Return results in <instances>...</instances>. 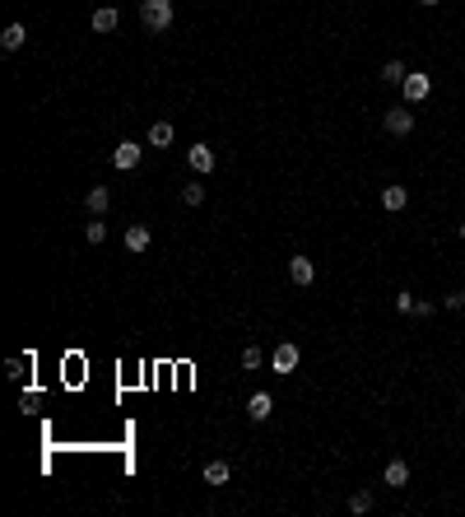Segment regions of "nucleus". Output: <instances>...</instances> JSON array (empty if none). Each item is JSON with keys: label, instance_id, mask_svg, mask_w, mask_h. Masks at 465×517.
<instances>
[{"label": "nucleus", "instance_id": "12", "mask_svg": "<svg viewBox=\"0 0 465 517\" xmlns=\"http://www.w3.org/2000/svg\"><path fill=\"white\" fill-rule=\"evenodd\" d=\"M200 475H205V484H228L232 480V466H228V461H210Z\"/></svg>", "mask_w": 465, "mask_h": 517}, {"label": "nucleus", "instance_id": "13", "mask_svg": "<svg viewBox=\"0 0 465 517\" xmlns=\"http://www.w3.org/2000/svg\"><path fill=\"white\" fill-rule=\"evenodd\" d=\"M107 201H112V192H107V187H89V196H84L89 214H107Z\"/></svg>", "mask_w": 465, "mask_h": 517}, {"label": "nucleus", "instance_id": "2", "mask_svg": "<svg viewBox=\"0 0 465 517\" xmlns=\"http://www.w3.org/2000/svg\"><path fill=\"white\" fill-rule=\"evenodd\" d=\"M298 359H302V349L293 345V340H284V345H275V354H270V368H275L279 378H288V373L298 368Z\"/></svg>", "mask_w": 465, "mask_h": 517}, {"label": "nucleus", "instance_id": "25", "mask_svg": "<svg viewBox=\"0 0 465 517\" xmlns=\"http://www.w3.org/2000/svg\"><path fill=\"white\" fill-rule=\"evenodd\" d=\"M456 233H461V238H465V219H461V224H456Z\"/></svg>", "mask_w": 465, "mask_h": 517}, {"label": "nucleus", "instance_id": "7", "mask_svg": "<svg viewBox=\"0 0 465 517\" xmlns=\"http://www.w3.org/2000/svg\"><path fill=\"white\" fill-rule=\"evenodd\" d=\"M270 410H275V396H270V392H256L252 401H247V415H252L256 424H261V419H270Z\"/></svg>", "mask_w": 465, "mask_h": 517}, {"label": "nucleus", "instance_id": "11", "mask_svg": "<svg viewBox=\"0 0 465 517\" xmlns=\"http://www.w3.org/2000/svg\"><path fill=\"white\" fill-rule=\"evenodd\" d=\"M149 243H154V233H149L144 224H131V228H126V248H131V252H149Z\"/></svg>", "mask_w": 465, "mask_h": 517}, {"label": "nucleus", "instance_id": "8", "mask_svg": "<svg viewBox=\"0 0 465 517\" xmlns=\"http://www.w3.org/2000/svg\"><path fill=\"white\" fill-rule=\"evenodd\" d=\"M187 158H191V168H196V173H214V149L210 145H191Z\"/></svg>", "mask_w": 465, "mask_h": 517}, {"label": "nucleus", "instance_id": "9", "mask_svg": "<svg viewBox=\"0 0 465 517\" xmlns=\"http://www.w3.org/2000/svg\"><path fill=\"white\" fill-rule=\"evenodd\" d=\"M382 480H387L391 489H405V484H410V466H405V461H387V471H382Z\"/></svg>", "mask_w": 465, "mask_h": 517}, {"label": "nucleus", "instance_id": "5", "mask_svg": "<svg viewBox=\"0 0 465 517\" xmlns=\"http://www.w3.org/2000/svg\"><path fill=\"white\" fill-rule=\"evenodd\" d=\"M428 89H432V79L428 75H414V70L405 75V84H400V93H405L410 103H423V98H428Z\"/></svg>", "mask_w": 465, "mask_h": 517}, {"label": "nucleus", "instance_id": "16", "mask_svg": "<svg viewBox=\"0 0 465 517\" xmlns=\"http://www.w3.org/2000/svg\"><path fill=\"white\" fill-rule=\"evenodd\" d=\"M149 145H154V149L172 145V126H167V122H154V126H149Z\"/></svg>", "mask_w": 465, "mask_h": 517}, {"label": "nucleus", "instance_id": "4", "mask_svg": "<svg viewBox=\"0 0 465 517\" xmlns=\"http://www.w3.org/2000/svg\"><path fill=\"white\" fill-rule=\"evenodd\" d=\"M288 280L298 284V289H307V284L317 280V266H312L307 257H288Z\"/></svg>", "mask_w": 465, "mask_h": 517}, {"label": "nucleus", "instance_id": "1", "mask_svg": "<svg viewBox=\"0 0 465 517\" xmlns=\"http://www.w3.org/2000/svg\"><path fill=\"white\" fill-rule=\"evenodd\" d=\"M140 23L149 33H167L172 28V0H140Z\"/></svg>", "mask_w": 465, "mask_h": 517}, {"label": "nucleus", "instance_id": "6", "mask_svg": "<svg viewBox=\"0 0 465 517\" xmlns=\"http://www.w3.org/2000/svg\"><path fill=\"white\" fill-rule=\"evenodd\" d=\"M112 163H117V168H135V163H140V145H135V140H122V145L112 149Z\"/></svg>", "mask_w": 465, "mask_h": 517}, {"label": "nucleus", "instance_id": "10", "mask_svg": "<svg viewBox=\"0 0 465 517\" xmlns=\"http://www.w3.org/2000/svg\"><path fill=\"white\" fill-rule=\"evenodd\" d=\"M93 33H112V28H117V23H122V14L112 10V5H102V10H93Z\"/></svg>", "mask_w": 465, "mask_h": 517}, {"label": "nucleus", "instance_id": "21", "mask_svg": "<svg viewBox=\"0 0 465 517\" xmlns=\"http://www.w3.org/2000/svg\"><path fill=\"white\" fill-rule=\"evenodd\" d=\"M182 201H187V205H200V201H205V187H200V182L182 187Z\"/></svg>", "mask_w": 465, "mask_h": 517}, {"label": "nucleus", "instance_id": "24", "mask_svg": "<svg viewBox=\"0 0 465 517\" xmlns=\"http://www.w3.org/2000/svg\"><path fill=\"white\" fill-rule=\"evenodd\" d=\"M414 313H419V317H432V313H437V308H432L428 298H414Z\"/></svg>", "mask_w": 465, "mask_h": 517}, {"label": "nucleus", "instance_id": "15", "mask_svg": "<svg viewBox=\"0 0 465 517\" xmlns=\"http://www.w3.org/2000/svg\"><path fill=\"white\" fill-rule=\"evenodd\" d=\"M382 205H387V210H405V205H410V192H405V187H387V192H382Z\"/></svg>", "mask_w": 465, "mask_h": 517}, {"label": "nucleus", "instance_id": "18", "mask_svg": "<svg viewBox=\"0 0 465 517\" xmlns=\"http://www.w3.org/2000/svg\"><path fill=\"white\" fill-rule=\"evenodd\" d=\"M84 238H89V243H107V224H102V214H93V224L84 228Z\"/></svg>", "mask_w": 465, "mask_h": 517}, {"label": "nucleus", "instance_id": "22", "mask_svg": "<svg viewBox=\"0 0 465 517\" xmlns=\"http://www.w3.org/2000/svg\"><path fill=\"white\" fill-rule=\"evenodd\" d=\"M447 308H452V313H456V308H465V289H452V294H447Z\"/></svg>", "mask_w": 465, "mask_h": 517}, {"label": "nucleus", "instance_id": "19", "mask_svg": "<svg viewBox=\"0 0 465 517\" xmlns=\"http://www.w3.org/2000/svg\"><path fill=\"white\" fill-rule=\"evenodd\" d=\"M261 359H266V354H261L256 345H247V349H242V368H247V373H256V368H261Z\"/></svg>", "mask_w": 465, "mask_h": 517}, {"label": "nucleus", "instance_id": "23", "mask_svg": "<svg viewBox=\"0 0 465 517\" xmlns=\"http://www.w3.org/2000/svg\"><path fill=\"white\" fill-rule=\"evenodd\" d=\"M396 313H414V294H400V298H396Z\"/></svg>", "mask_w": 465, "mask_h": 517}, {"label": "nucleus", "instance_id": "14", "mask_svg": "<svg viewBox=\"0 0 465 517\" xmlns=\"http://www.w3.org/2000/svg\"><path fill=\"white\" fill-rule=\"evenodd\" d=\"M23 37H28V28H23V23H10V28L0 33V47H5V52H19Z\"/></svg>", "mask_w": 465, "mask_h": 517}, {"label": "nucleus", "instance_id": "26", "mask_svg": "<svg viewBox=\"0 0 465 517\" xmlns=\"http://www.w3.org/2000/svg\"><path fill=\"white\" fill-rule=\"evenodd\" d=\"M419 5H437V0H419Z\"/></svg>", "mask_w": 465, "mask_h": 517}, {"label": "nucleus", "instance_id": "3", "mask_svg": "<svg viewBox=\"0 0 465 517\" xmlns=\"http://www.w3.org/2000/svg\"><path fill=\"white\" fill-rule=\"evenodd\" d=\"M382 126H387L391 135H410L414 131V112H410V108H391V112L382 117Z\"/></svg>", "mask_w": 465, "mask_h": 517}, {"label": "nucleus", "instance_id": "20", "mask_svg": "<svg viewBox=\"0 0 465 517\" xmlns=\"http://www.w3.org/2000/svg\"><path fill=\"white\" fill-rule=\"evenodd\" d=\"M367 508H372V494H367V489L349 494V513H367Z\"/></svg>", "mask_w": 465, "mask_h": 517}, {"label": "nucleus", "instance_id": "17", "mask_svg": "<svg viewBox=\"0 0 465 517\" xmlns=\"http://www.w3.org/2000/svg\"><path fill=\"white\" fill-rule=\"evenodd\" d=\"M405 75H410L405 61H387V66H382V79H387V84H405Z\"/></svg>", "mask_w": 465, "mask_h": 517}]
</instances>
